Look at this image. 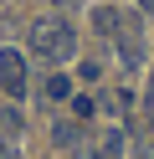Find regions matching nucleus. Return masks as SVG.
Returning <instances> with one entry per match:
<instances>
[{
  "label": "nucleus",
  "mask_w": 154,
  "mask_h": 159,
  "mask_svg": "<svg viewBox=\"0 0 154 159\" xmlns=\"http://www.w3.org/2000/svg\"><path fill=\"white\" fill-rule=\"evenodd\" d=\"M26 82H31L26 52H21V46H0V93H5V98H21Z\"/></svg>",
  "instance_id": "2"
},
{
  "label": "nucleus",
  "mask_w": 154,
  "mask_h": 159,
  "mask_svg": "<svg viewBox=\"0 0 154 159\" xmlns=\"http://www.w3.org/2000/svg\"><path fill=\"white\" fill-rule=\"evenodd\" d=\"M31 57H41V62H72L77 57V31L67 16H41L31 26Z\"/></svg>",
  "instance_id": "1"
},
{
  "label": "nucleus",
  "mask_w": 154,
  "mask_h": 159,
  "mask_svg": "<svg viewBox=\"0 0 154 159\" xmlns=\"http://www.w3.org/2000/svg\"><path fill=\"white\" fill-rule=\"evenodd\" d=\"M41 93H46V103H72V77L67 72H51L46 82H41Z\"/></svg>",
  "instance_id": "4"
},
{
  "label": "nucleus",
  "mask_w": 154,
  "mask_h": 159,
  "mask_svg": "<svg viewBox=\"0 0 154 159\" xmlns=\"http://www.w3.org/2000/svg\"><path fill=\"white\" fill-rule=\"evenodd\" d=\"M139 5H144V11H149V16H154V0H139Z\"/></svg>",
  "instance_id": "9"
},
{
  "label": "nucleus",
  "mask_w": 154,
  "mask_h": 159,
  "mask_svg": "<svg viewBox=\"0 0 154 159\" xmlns=\"http://www.w3.org/2000/svg\"><path fill=\"white\" fill-rule=\"evenodd\" d=\"M118 21H123V16L113 11V5H98V11H92V31H98V36H118Z\"/></svg>",
  "instance_id": "5"
},
{
  "label": "nucleus",
  "mask_w": 154,
  "mask_h": 159,
  "mask_svg": "<svg viewBox=\"0 0 154 159\" xmlns=\"http://www.w3.org/2000/svg\"><path fill=\"white\" fill-rule=\"evenodd\" d=\"M0 128H5V134H10V139H16V134H21V113H16V108H5V113H0Z\"/></svg>",
  "instance_id": "7"
},
{
  "label": "nucleus",
  "mask_w": 154,
  "mask_h": 159,
  "mask_svg": "<svg viewBox=\"0 0 154 159\" xmlns=\"http://www.w3.org/2000/svg\"><path fill=\"white\" fill-rule=\"evenodd\" d=\"M0 159H5V144H0Z\"/></svg>",
  "instance_id": "12"
},
{
  "label": "nucleus",
  "mask_w": 154,
  "mask_h": 159,
  "mask_svg": "<svg viewBox=\"0 0 154 159\" xmlns=\"http://www.w3.org/2000/svg\"><path fill=\"white\" fill-rule=\"evenodd\" d=\"M149 108H154V77H149Z\"/></svg>",
  "instance_id": "10"
},
{
  "label": "nucleus",
  "mask_w": 154,
  "mask_h": 159,
  "mask_svg": "<svg viewBox=\"0 0 154 159\" xmlns=\"http://www.w3.org/2000/svg\"><path fill=\"white\" fill-rule=\"evenodd\" d=\"M51 139H57V149H72V144L82 139V128H77V123H57V128H51Z\"/></svg>",
  "instance_id": "6"
},
{
  "label": "nucleus",
  "mask_w": 154,
  "mask_h": 159,
  "mask_svg": "<svg viewBox=\"0 0 154 159\" xmlns=\"http://www.w3.org/2000/svg\"><path fill=\"white\" fill-rule=\"evenodd\" d=\"M113 46H118V62L128 67H144V21L139 16H123L118 21V36H113Z\"/></svg>",
  "instance_id": "3"
},
{
  "label": "nucleus",
  "mask_w": 154,
  "mask_h": 159,
  "mask_svg": "<svg viewBox=\"0 0 154 159\" xmlns=\"http://www.w3.org/2000/svg\"><path fill=\"white\" fill-rule=\"evenodd\" d=\"M72 113H77V118H92V113H98V103H92V98H72Z\"/></svg>",
  "instance_id": "8"
},
{
  "label": "nucleus",
  "mask_w": 154,
  "mask_h": 159,
  "mask_svg": "<svg viewBox=\"0 0 154 159\" xmlns=\"http://www.w3.org/2000/svg\"><path fill=\"white\" fill-rule=\"evenodd\" d=\"M57 5H62V11H67V5H72V0H57Z\"/></svg>",
  "instance_id": "11"
}]
</instances>
